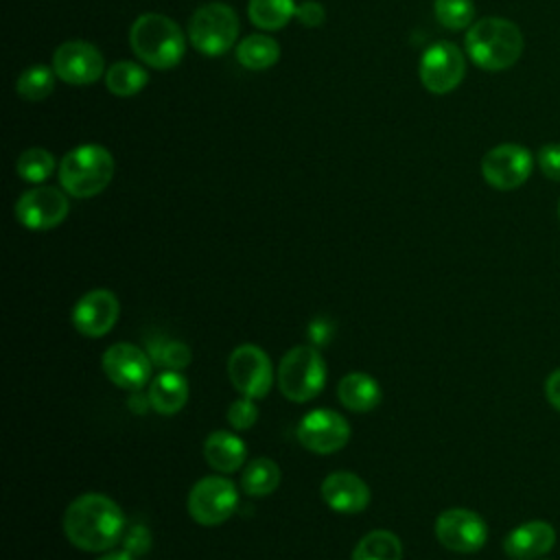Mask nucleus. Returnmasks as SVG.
Masks as SVG:
<instances>
[{"mask_svg":"<svg viewBox=\"0 0 560 560\" xmlns=\"http://www.w3.org/2000/svg\"><path fill=\"white\" fill-rule=\"evenodd\" d=\"M63 534L81 551H107L122 540L125 514L107 494L85 492L66 508Z\"/></svg>","mask_w":560,"mask_h":560,"instance_id":"f257e3e1","label":"nucleus"},{"mask_svg":"<svg viewBox=\"0 0 560 560\" xmlns=\"http://www.w3.org/2000/svg\"><path fill=\"white\" fill-rule=\"evenodd\" d=\"M466 52L481 70H508L523 52L521 28L505 18H481L466 33Z\"/></svg>","mask_w":560,"mask_h":560,"instance_id":"f03ea898","label":"nucleus"},{"mask_svg":"<svg viewBox=\"0 0 560 560\" xmlns=\"http://www.w3.org/2000/svg\"><path fill=\"white\" fill-rule=\"evenodd\" d=\"M129 44L133 55L155 70L175 68L186 52L182 28L162 13L138 15L129 28Z\"/></svg>","mask_w":560,"mask_h":560,"instance_id":"7ed1b4c3","label":"nucleus"},{"mask_svg":"<svg viewBox=\"0 0 560 560\" xmlns=\"http://www.w3.org/2000/svg\"><path fill=\"white\" fill-rule=\"evenodd\" d=\"M114 177V158L101 144H81L59 164L61 188L77 199H88L107 188Z\"/></svg>","mask_w":560,"mask_h":560,"instance_id":"20e7f679","label":"nucleus"},{"mask_svg":"<svg viewBox=\"0 0 560 560\" xmlns=\"http://www.w3.org/2000/svg\"><path fill=\"white\" fill-rule=\"evenodd\" d=\"M282 396L291 402H308L326 385V363L319 348L295 346L291 348L278 365L276 374Z\"/></svg>","mask_w":560,"mask_h":560,"instance_id":"39448f33","label":"nucleus"},{"mask_svg":"<svg viewBox=\"0 0 560 560\" xmlns=\"http://www.w3.org/2000/svg\"><path fill=\"white\" fill-rule=\"evenodd\" d=\"M238 31V15L232 7L225 2H208L192 13L188 39L201 55L219 57L234 46Z\"/></svg>","mask_w":560,"mask_h":560,"instance_id":"423d86ee","label":"nucleus"},{"mask_svg":"<svg viewBox=\"0 0 560 560\" xmlns=\"http://www.w3.org/2000/svg\"><path fill=\"white\" fill-rule=\"evenodd\" d=\"M188 514L199 525H221L225 523L236 505H238V490L236 486L219 475L201 477L188 492Z\"/></svg>","mask_w":560,"mask_h":560,"instance_id":"0eeeda50","label":"nucleus"},{"mask_svg":"<svg viewBox=\"0 0 560 560\" xmlns=\"http://www.w3.org/2000/svg\"><path fill=\"white\" fill-rule=\"evenodd\" d=\"M228 376L234 389L247 398H265L273 385V365L269 354L254 346L243 343L228 357Z\"/></svg>","mask_w":560,"mask_h":560,"instance_id":"6e6552de","label":"nucleus"},{"mask_svg":"<svg viewBox=\"0 0 560 560\" xmlns=\"http://www.w3.org/2000/svg\"><path fill=\"white\" fill-rule=\"evenodd\" d=\"M298 442L317 455H330L341 451L350 440V424L348 420L326 407L311 409L302 416L295 429Z\"/></svg>","mask_w":560,"mask_h":560,"instance_id":"1a4fd4ad","label":"nucleus"},{"mask_svg":"<svg viewBox=\"0 0 560 560\" xmlns=\"http://www.w3.org/2000/svg\"><path fill=\"white\" fill-rule=\"evenodd\" d=\"M466 74V59L462 50L453 42H435L431 44L418 66L420 83L431 94H448L453 92Z\"/></svg>","mask_w":560,"mask_h":560,"instance_id":"9d476101","label":"nucleus"},{"mask_svg":"<svg viewBox=\"0 0 560 560\" xmlns=\"http://www.w3.org/2000/svg\"><path fill=\"white\" fill-rule=\"evenodd\" d=\"M532 166L534 158L529 149L516 142H503L483 155L481 175L497 190H514L527 182Z\"/></svg>","mask_w":560,"mask_h":560,"instance_id":"9b49d317","label":"nucleus"},{"mask_svg":"<svg viewBox=\"0 0 560 560\" xmlns=\"http://www.w3.org/2000/svg\"><path fill=\"white\" fill-rule=\"evenodd\" d=\"M435 538L448 551L475 553L488 540V525L472 510L451 508L435 518Z\"/></svg>","mask_w":560,"mask_h":560,"instance_id":"f8f14e48","label":"nucleus"},{"mask_svg":"<svg viewBox=\"0 0 560 560\" xmlns=\"http://www.w3.org/2000/svg\"><path fill=\"white\" fill-rule=\"evenodd\" d=\"M52 70L70 85H90L107 72L101 50L83 39L63 42L52 52Z\"/></svg>","mask_w":560,"mask_h":560,"instance_id":"ddd939ff","label":"nucleus"},{"mask_svg":"<svg viewBox=\"0 0 560 560\" xmlns=\"http://www.w3.org/2000/svg\"><path fill=\"white\" fill-rule=\"evenodd\" d=\"M101 368L105 376L120 389H142L153 374V361L140 346L114 343L101 357Z\"/></svg>","mask_w":560,"mask_h":560,"instance_id":"4468645a","label":"nucleus"},{"mask_svg":"<svg viewBox=\"0 0 560 560\" xmlns=\"http://www.w3.org/2000/svg\"><path fill=\"white\" fill-rule=\"evenodd\" d=\"M70 203L66 192L55 186H37L15 201V219L26 230H52L68 217Z\"/></svg>","mask_w":560,"mask_h":560,"instance_id":"2eb2a0df","label":"nucleus"},{"mask_svg":"<svg viewBox=\"0 0 560 560\" xmlns=\"http://www.w3.org/2000/svg\"><path fill=\"white\" fill-rule=\"evenodd\" d=\"M118 298L107 289H92L83 293L72 306V326L83 335L98 339L107 335L118 322Z\"/></svg>","mask_w":560,"mask_h":560,"instance_id":"dca6fc26","label":"nucleus"},{"mask_svg":"<svg viewBox=\"0 0 560 560\" xmlns=\"http://www.w3.org/2000/svg\"><path fill=\"white\" fill-rule=\"evenodd\" d=\"M322 499L339 514H359L370 505V488L359 475L337 470L322 481Z\"/></svg>","mask_w":560,"mask_h":560,"instance_id":"f3484780","label":"nucleus"},{"mask_svg":"<svg viewBox=\"0 0 560 560\" xmlns=\"http://www.w3.org/2000/svg\"><path fill=\"white\" fill-rule=\"evenodd\" d=\"M556 545V529L547 521H527L508 532L503 551L512 560H534L551 551Z\"/></svg>","mask_w":560,"mask_h":560,"instance_id":"a211bd4d","label":"nucleus"},{"mask_svg":"<svg viewBox=\"0 0 560 560\" xmlns=\"http://www.w3.org/2000/svg\"><path fill=\"white\" fill-rule=\"evenodd\" d=\"M188 381L179 370H162L151 378L149 400L151 409L160 416H175L188 402Z\"/></svg>","mask_w":560,"mask_h":560,"instance_id":"6ab92c4d","label":"nucleus"},{"mask_svg":"<svg viewBox=\"0 0 560 560\" xmlns=\"http://www.w3.org/2000/svg\"><path fill=\"white\" fill-rule=\"evenodd\" d=\"M203 457L219 472H234L245 464V442L232 431H212L203 440Z\"/></svg>","mask_w":560,"mask_h":560,"instance_id":"aec40b11","label":"nucleus"},{"mask_svg":"<svg viewBox=\"0 0 560 560\" xmlns=\"http://www.w3.org/2000/svg\"><path fill=\"white\" fill-rule=\"evenodd\" d=\"M337 396L341 405L354 413H365L378 407L383 394L381 385L376 383L374 376L365 372H350L346 374L339 385H337Z\"/></svg>","mask_w":560,"mask_h":560,"instance_id":"412c9836","label":"nucleus"},{"mask_svg":"<svg viewBox=\"0 0 560 560\" xmlns=\"http://www.w3.org/2000/svg\"><path fill=\"white\" fill-rule=\"evenodd\" d=\"M280 59V46L273 37L254 33L236 46V61L247 70H267Z\"/></svg>","mask_w":560,"mask_h":560,"instance_id":"4be33fe9","label":"nucleus"},{"mask_svg":"<svg viewBox=\"0 0 560 560\" xmlns=\"http://www.w3.org/2000/svg\"><path fill=\"white\" fill-rule=\"evenodd\" d=\"M280 468L269 457H256L252 459L243 475H241V488L249 497H267L280 486Z\"/></svg>","mask_w":560,"mask_h":560,"instance_id":"5701e85b","label":"nucleus"},{"mask_svg":"<svg viewBox=\"0 0 560 560\" xmlns=\"http://www.w3.org/2000/svg\"><path fill=\"white\" fill-rule=\"evenodd\" d=\"M352 560H402V542L389 529H372L357 542Z\"/></svg>","mask_w":560,"mask_h":560,"instance_id":"b1692460","label":"nucleus"},{"mask_svg":"<svg viewBox=\"0 0 560 560\" xmlns=\"http://www.w3.org/2000/svg\"><path fill=\"white\" fill-rule=\"evenodd\" d=\"M298 4L293 0H249V22L262 31H278L291 22Z\"/></svg>","mask_w":560,"mask_h":560,"instance_id":"393cba45","label":"nucleus"},{"mask_svg":"<svg viewBox=\"0 0 560 560\" xmlns=\"http://www.w3.org/2000/svg\"><path fill=\"white\" fill-rule=\"evenodd\" d=\"M144 350L151 357L153 365H160L162 370H179L182 372L184 368L190 365V359H192V352L184 341H177V339H171L164 335L149 337Z\"/></svg>","mask_w":560,"mask_h":560,"instance_id":"a878e982","label":"nucleus"},{"mask_svg":"<svg viewBox=\"0 0 560 560\" xmlns=\"http://www.w3.org/2000/svg\"><path fill=\"white\" fill-rule=\"evenodd\" d=\"M149 74L133 61H116L105 72V88L116 96H133L144 90Z\"/></svg>","mask_w":560,"mask_h":560,"instance_id":"bb28decb","label":"nucleus"},{"mask_svg":"<svg viewBox=\"0 0 560 560\" xmlns=\"http://www.w3.org/2000/svg\"><path fill=\"white\" fill-rule=\"evenodd\" d=\"M55 70L48 66H28L26 70H22V74L15 81V92L24 98V101H44L46 96L52 94L55 90Z\"/></svg>","mask_w":560,"mask_h":560,"instance_id":"cd10ccee","label":"nucleus"},{"mask_svg":"<svg viewBox=\"0 0 560 560\" xmlns=\"http://www.w3.org/2000/svg\"><path fill=\"white\" fill-rule=\"evenodd\" d=\"M52 168H55V158L50 151H46L42 147H31V149L22 151L15 162L18 175L31 184H42L44 179H48Z\"/></svg>","mask_w":560,"mask_h":560,"instance_id":"c85d7f7f","label":"nucleus"},{"mask_svg":"<svg viewBox=\"0 0 560 560\" xmlns=\"http://www.w3.org/2000/svg\"><path fill=\"white\" fill-rule=\"evenodd\" d=\"M435 20L448 31H462L472 26L475 4L472 0H433Z\"/></svg>","mask_w":560,"mask_h":560,"instance_id":"c756f323","label":"nucleus"},{"mask_svg":"<svg viewBox=\"0 0 560 560\" xmlns=\"http://www.w3.org/2000/svg\"><path fill=\"white\" fill-rule=\"evenodd\" d=\"M228 422L232 429L236 431H247L256 424L258 420V407L254 402V398H247V396H241L238 400H234L225 413Z\"/></svg>","mask_w":560,"mask_h":560,"instance_id":"7c9ffc66","label":"nucleus"},{"mask_svg":"<svg viewBox=\"0 0 560 560\" xmlns=\"http://www.w3.org/2000/svg\"><path fill=\"white\" fill-rule=\"evenodd\" d=\"M536 162H538V168L542 171V175L547 179H553V182H560V142H547L538 149V155H536Z\"/></svg>","mask_w":560,"mask_h":560,"instance_id":"2f4dec72","label":"nucleus"},{"mask_svg":"<svg viewBox=\"0 0 560 560\" xmlns=\"http://www.w3.org/2000/svg\"><path fill=\"white\" fill-rule=\"evenodd\" d=\"M122 549L131 556H144L151 549V532L144 525H131L122 534Z\"/></svg>","mask_w":560,"mask_h":560,"instance_id":"473e14b6","label":"nucleus"},{"mask_svg":"<svg viewBox=\"0 0 560 560\" xmlns=\"http://www.w3.org/2000/svg\"><path fill=\"white\" fill-rule=\"evenodd\" d=\"M295 18L304 24V26H319L326 18V11L319 2L315 0H304L302 4H298V11H295Z\"/></svg>","mask_w":560,"mask_h":560,"instance_id":"72a5a7b5","label":"nucleus"},{"mask_svg":"<svg viewBox=\"0 0 560 560\" xmlns=\"http://www.w3.org/2000/svg\"><path fill=\"white\" fill-rule=\"evenodd\" d=\"M332 332H335V326H332V322L326 319V317H315V319L308 324V341H311V346H315V348L328 343V339L332 337Z\"/></svg>","mask_w":560,"mask_h":560,"instance_id":"f704fd0d","label":"nucleus"},{"mask_svg":"<svg viewBox=\"0 0 560 560\" xmlns=\"http://www.w3.org/2000/svg\"><path fill=\"white\" fill-rule=\"evenodd\" d=\"M545 398L553 409L560 411V368L553 370L545 381Z\"/></svg>","mask_w":560,"mask_h":560,"instance_id":"c9c22d12","label":"nucleus"},{"mask_svg":"<svg viewBox=\"0 0 560 560\" xmlns=\"http://www.w3.org/2000/svg\"><path fill=\"white\" fill-rule=\"evenodd\" d=\"M98 560H136V556H131L129 551H112V553H105V556H101Z\"/></svg>","mask_w":560,"mask_h":560,"instance_id":"e433bc0d","label":"nucleus"},{"mask_svg":"<svg viewBox=\"0 0 560 560\" xmlns=\"http://www.w3.org/2000/svg\"><path fill=\"white\" fill-rule=\"evenodd\" d=\"M558 219H560V203H558Z\"/></svg>","mask_w":560,"mask_h":560,"instance_id":"4c0bfd02","label":"nucleus"}]
</instances>
